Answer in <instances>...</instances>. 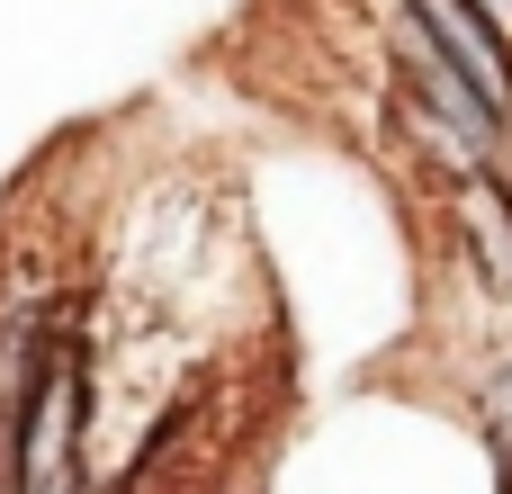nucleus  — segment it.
Returning a JSON list of instances; mask_svg holds the SVG:
<instances>
[{
  "label": "nucleus",
  "instance_id": "nucleus-1",
  "mask_svg": "<svg viewBox=\"0 0 512 494\" xmlns=\"http://www.w3.org/2000/svg\"><path fill=\"white\" fill-rule=\"evenodd\" d=\"M450 234H459L468 279L504 306V324H512V171H468V180H450Z\"/></svg>",
  "mask_w": 512,
  "mask_h": 494
},
{
  "label": "nucleus",
  "instance_id": "nucleus-2",
  "mask_svg": "<svg viewBox=\"0 0 512 494\" xmlns=\"http://www.w3.org/2000/svg\"><path fill=\"white\" fill-rule=\"evenodd\" d=\"M405 9H414V18L459 54V72H468V81L512 117V36H504V27H495L477 0H405Z\"/></svg>",
  "mask_w": 512,
  "mask_h": 494
},
{
  "label": "nucleus",
  "instance_id": "nucleus-3",
  "mask_svg": "<svg viewBox=\"0 0 512 494\" xmlns=\"http://www.w3.org/2000/svg\"><path fill=\"white\" fill-rule=\"evenodd\" d=\"M477 9H486V18H495V27L512 36V0H477Z\"/></svg>",
  "mask_w": 512,
  "mask_h": 494
}]
</instances>
